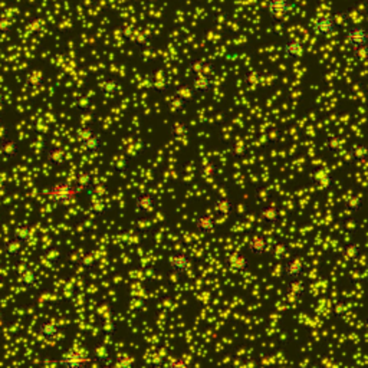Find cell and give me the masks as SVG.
<instances>
[{
	"label": "cell",
	"mask_w": 368,
	"mask_h": 368,
	"mask_svg": "<svg viewBox=\"0 0 368 368\" xmlns=\"http://www.w3.org/2000/svg\"><path fill=\"white\" fill-rule=\"evenodd\" d=\"M81 145L85 151H89V152H97L98 150H101L102 147V140H101V135L94 133V134L88 135L86 138H84L81 141Z\"/></svg>",
	"instance_id": "obj_18"
},
{
	"label": "cell",
	"mask_w": 368,
	"mask_h": 368,
	"mask_svg": "<svg viewBox=\"0 0 368 368\" xmlns=\"http://www.w3.org/2000/svg\"><path fill=\"white\" fill-rule=\"evenodd\" d=\"M38 332L42 335L46 341H55L59 335V326L55 322H42L38 326Z\"/></svg>",
	"instance_id": "obj_15"
},
{
	"label": "cell",
	"mask_w": 368,
	"mask_h": 368,
	"mask_svg": "<svg viewBox=\"0 0 368 368\" xmlns=\"http://www.w3.org/2000/svg\"><path fill=\"white\" fill-rule=\"evenodd\" d=\"M213 88V79L210 74H197L194 75V81H193V89L197 94H207L211 91Z\"/></svg>",
	"instance_id": "obj_11"
},
{
	"label": "cell",
	"mask_w": 368,
	"mask_h": 368,
	"mask_svg": "<svg viewBox=\"0 0 368 368\" xmlns=\"http://www.w3.org/2000/svg\"><path fill=\"white\" fill-rule=\"evenodd\" d=\"M269 243L266 237L260 236V234H253L251 239L248 240V249L253 253V255H263L268 251Z\"/></svg>",
	"instance_id": "obj_13"
},
{
	"label": "cell",
	"mask_w": 368,
	"mask_h": 368,
	"mask_svg": "<svg viewBox=\"0 0 368 368\" xmlns=\"http://www.w3.org/2000/svg\"><path fill=\"white\" fill-rule=\"evenodd\" d=\"M193 225L196 227L197 232L206 234V236H211L216 232V225L214 220L210 214H200L193 220Z\"/></svg>",
	"instance_id": "obj_10"
},
{
	"label": "cell",
	"mask_w": 368,
	"mask_h": 368,
	"mask_svg": "<svg viewBox=\"0 0 368 368\" xmlns=\"http://www.w3.org/2000/svg\"><path fill=\"white\" fill-rule=\"evenodd\" d=\"M27 236H29V230L26 229V227H19L15 230V239H17L19 242H23L27 239Z\"/></svg>",
	"instance_id": "obj_23"
},
{
	"label": "cell",
	"mask_w": 368,
	"mask_h": 368,
	"mask_svg": "<svg viewBox=\"0 0 368 368\" xmlns=\"http://www.w3.org/2000/svg\"><path fill=\"white\" fill-rule=\"evenodd\" d=\"M226 265L233 273H243L249 269L251 262L242 253H233L227 258Z\"/></svg>",
	"instance_id": "obj_9"
},
{
	"label": "cell",
	"mask_w": 368,
	"mask_h": 368,
	"mask_svg": "<svg viewBox=\"0 0 368 368\" xmlns=\"http://www.w3.org/2000/svg\"><path fill=\"white\" fill-rule=\"evenodd\" d=\"M193 260L186 253H173L168 258V268L173 275H186L192 268Z\"/></svg>",
	"instance_id": "obj_3"
},
{
	"label": "cell",
	"mask_w": 368,
	"mask_h": 368,
	"mask_svg": "<svg viewBox=\"0 0 368 368\" xmlns=\"http://www.w3.org/2000/svg\"><path fill=\"white\" fill-rule=\"evenodd\" d=\"M303 292H305V286H303L302 279H291L285 288V295L288 298H293V299L302 296Z\"/></svg>",
	"instance_id": "obj_17"
},
{
	"label": "cell",
	"mask_w": 368,
	"mask_h": 368,
	"mask_svg": "<svg viewBox=\"0 0 368 368\" xmlns=\"http://www.w3.org/2000/svg\"><path fill=\"white\" fill-rule=\"evenodd\" d=\"M91 358L86 357L85 354H82L81 351L78 350H68L67 352H64L59 358V364L64 365L67 368H84L86 367L89 362H91Z\"/></svg>",
	"instance_id": "obj_2"
},
{
	"label": "cell",
	"mask_w": 368,
	"mask_h": 368,
	"mask_svg": "<svg viewBox=\"0 0 368 368\" xmlns=\"http://www.w3.org/2000/svg\"><path fill=\"white\" fill-rule=\"evenodd\" d=\"M352 56L360 60V62H365L368 60V43L364 46H360L357 49H352Z\"/></svg>",
	"instance_id": "obj_21"
},
{
	"label": "cell",
	"mask_w": 368,
	"mask_h": 368,
	"mask_svg": "<svg viewBox=\"0 0 368 368\" xmlns=\"http://www.w3.org/2000/svg\"><path fill=\"white\" fill-rule=\"evenodd\" d=\"M84 190L82 186H75L68 181H59L50 186L48 189V196L52 201H55L59 206H67L76 197L78 193Z\"/></svg>",
	"instance_id": "obj_1"
},
{
	"label": "cell",
	"mask_w": 368,
	"mask_h": 368,
	"mask_svg": "<svg viewBox=\"0 0 368 368\" xmlns=\"http://www.w3.org/2000/svg\"><path fill=\"white\" fill-rule=\"evenodd\" d=\"M282 53L289 60L299 59L305 55V45L299 39H288L282 45Z\"/></svg>",
	"instance_id": "obj_7"
},
{
	"label": "cell",
	"mask_w": 368,
	"mask_h": 368,
	"mask_svg": "<svg viewBox=\"0 0 368 368\" xmlns=\"http://www.w3.org/2000/svg\"><path fill=\"white\" fill-rule=\"evenodd\" d=\"M260 219L268 223L270 226H275L279 223V210L273 207V206H263L259 210Z\"/></svg>",
	"instance_id": "obj_16"
},
{
	"label": "cell",
	"mask_w": 368,
	"mask_h": 368,
	"mask_svg": "<svg viewBox=\"0 0 368 368\" xmlns=\"http://www.w3.org/2000/svg\"><path fill=\"white\" fill-rule=\"evenodd\" d=\"M170 365H171V367H186V365H187V362L183 360H174L170 362Z\"/></svg>",
	"instance_id": "obj_24"
},
{
	"label": "cell",
	"mask_w": 368,
	"mask_h": 368,
	"mask_svg": "<svg viewBox=\"0 0 368 368\" xmlns=\"http://www.w3.org/2000/svg\"><path fill=\"white\" fill-rule=\"evenodd\" d=\"M282 275L291 281V279H302L305 276V263L301 258H289L282 265Z\"/></svg>",
	"instance_id": "obj_4"
},
{
	"label": "cell",
	"mask_w": 368,
	"mask_h": 368,
	"mask_svg": "<svg viewBox=\"0 0 368 368\" xmlns=\"http://www.w3.org/2000/svg\"><path fill=\"white\" fill-rule=\"evenodd\" d=\"M156 207V200L151 194H140L135 199V210L140 214H148Z\"/></svg>",
	"instance_id": "obj_12"
},
{
	"label": "cell",
	"mask_w": 368,
	"mask_h": 368,
	"mask_svg": "<svg viewBox=\"0 0 368 368\" xmlns=\"http://www.w3.org/2000/svg\"><path fill=\"white\" fill-rule=\"evenodd\" d=\"M351 157L357 161L368 159V147L367 145H355L351 150Z\"/></svg>",
	"instance_id": "obj_20"
},
{
	"label": "cell",
	"mask_w": 368,
	"mask_h": 368,
	"mask_svg": "<svg viewBox=\"0 0 368 368\" xmlns=\"http://www.w3.org/2000/svg\"><path fill=\"white\" fill-rule=\"evenodd\" d=\"M336 30L335 17L331 15H319L314 22V32L318 36H329Z\"/></svg>",
	"instance_id": "obj_6"
},
{
	"label": "cell",
	"mask_w": 368,
	"mask_h": 368,
	"mask_svg": "<svg viewBox=\"0 0 368 368\" xmlns=\"http://www.w3.org/2000/svg\"><path fill=\"white\" fill-rule=\"evenodd\" d=\"M343 256L344 259L347 260V262H351V263H355L357 260L360 259V248L357 246V244H354V243H350V244H347V246H344L343 248Z\"/></svg>",
	"instance_id": "obj_19"
},
{
	"label": "cell",
	"mask_w": 368,
	"mask_h": 368,
	"mask_svg": "<svg viewBox=\"0 0 368 368\" xmlns=\"http://www.w3.org/2000/svg\"><path fill=\"white\" fill-rule=\"evenodd\" d=\"M233 210V203L226 197H218L213 201V211L219 218H227Z\"/></svg>",
	"instance_id": "obj_14"
},
{
	"label": "cell",
	"mask_w": 368,
	"mask_h": 368,
	"mask_svg": "<svg viewBox=\"0 0 368 368\" xmlns=\"http://www.w3.org/2000/svg\"><path fill=\"white\" fill-rule=\"evenodd\" d=\"M2 151L5 152V156H6V157H15V156H16V151H17L16 144L12 141H5L3 144H2Z\"/></svg>",
	"instance_id": "obj_22"
},
{
	"label": "cell",
	"mask_w": 368,
	"mask_h": 368,
	"mask_svg": "<svg viewBox=\"0 0 368 368\" xmlns=\"http://www.w3.org/2000/svg\"><path fill=\"white\" fill-rule=\"evenodd\" d=\"M345 41L351 46L352 49H357L360 46H364L368 43V30L361 25L351 26L347 34H345Z\"/></svg>",
	"instance_id": "obj_5"
},
{
	"label": "cell",
	"mask_w": 368,
	"mask_h": 368,
	"mask_svg": "<svg viewBox=\"0 0 368 368\" xmlns=\"http://www.w3.org/2000/svg\"><path fill=\"white\" fill-rule=\"evenodd\" d=\"M291 10H292L291 0H269L268 2V13L275 19L288 16Z\"/></svg>",
	"instance_id": "obj_8"
}]
</instances>
